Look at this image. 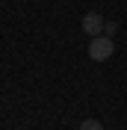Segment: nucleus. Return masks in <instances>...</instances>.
<instances>
[{
  "mask_svg": "<svg viewBox=\"0 0 127 130\" xmlns=\"http://www.w3.org/2000/svg\"><path fill=\"white\" fill-rule=\"evenodd\" d=\"M103 32H106V36H115V32H118V24H115V21H106Z\"/></svg>",
  "mask_w": 127,
  "mask_h": 130,
  "instance_id": "20e7f679",
  "label": "nucleus"
},
{
  "mask_svg": "<svg viewBox=\"0 0 127 130\" xmlns=\"http://www.w3.org/2000/svg\"><path fill=\"white\" fill-rule=\"evenodd\" d=\"M115 53V44H112V36H95L92 44H89V56L95 59V62H106V59Z\"/></svg>",
  "mask_w": 127,
  "mask_h": 130,
  "instance_id": "f257e3e1",
  "label": "nucleus"
},
{
  "mask_svg": "<svg viewBox=\"0 0 127 130\" xmlns=\"http://www.w3.org/2000/svg\"><path fill=\"white\" fill-rule=\"evenodd\" d=\"M80 27H83V32H86V36H92V39H95V36H103L106 21H103V15H98V12H86Z\"/></svg>",
  "mask_w": 127,
  "mask_h": 130,
  "instance_id": "f03ea898",
  "label": "nucleus"
},
{
  "mask_svg": "<svg viewBox=\"0 0 127 130\" xmlns=\"http://www.w3.org/2000/svg\"><path fill=\"white\" fill-rule=\"evenodd\" d=\"M80 130H103V124L98 121V118H86V121L80 124Z\"/></svg>",
  "mask_w": 127,
  "mask_h": 130,
  "instance_id": "7ed1b4c3",
  "label": "nucleus"
}]
</instances>
